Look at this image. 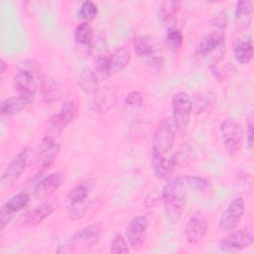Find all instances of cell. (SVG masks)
I'll list each match as a JSON object with an SVG mask.
<instances>
[{"label": "cell", "mask_w": 254, "mask_h": 254, "mask_svg": "<svg viewBox=\"0 0 254 254\" xmlns=\"http://www.w3.org/2000/svg\"><path fill=\"white\" fill-rule=\"evenodd\" d=\"M233 56L235 61L242 64H248L253 58V44L251 39L238 41L233 48Z\"/></svg>", "instance_id": "25"}, {"label": "cell", "mask_w": 254, "mask_h": 254, "mask_svg": "<svg viewBox=\"0 0 254 254\" xmlns=\"http://www.w3.org/2000/svg\"><path fill=\"white\" fill-rule=\"evenodd\" d=\"M177 128L174 120L171 118H164L157 126L152 140V153L165 156L171 148L176 139Z\"/></svg>", "instance_id": "4"}, {"label": "cell", "mask_w": 254, "mask_h": 254, "mask_svg": "<svg viewBox=\"0 0 254 254\" xmlns=\"http://www.w3.org/2000/svg\"><path fill=\"white\" fill-rule=\"evenodd\" d=\"M77 83L85 93L94 94L99 89V79L90 67H84L80 71Z\"/></svg>", "instance_id": "24"}, {"label": "cell", "mask_w": 254, "mask_h": 254, "mask_svg": "<svg viewBox=\"0 0 254 254\" xmlns=\"http://www.w3.org/2000/svg\"><path fill=\"white\" fill-rule=\"evenodd\" d=\"M245 211V202L241 196L234 197L220 215L218 226L221 231L230 232L239 224Z\"/></svg>", "instance_id": "9"}, {"label": "cell", "mask_w": 254, "mask_h": 254, "mask_svg": "<svg viewBox=\"0 0 254 254\" xmlns=\"http://www.w3.org/2000/svg\"><path fill=\"white\" fill-rule=\"evenodd\" d=\"M134 49L139 57L151 58L154 56V46L147 37H139L134 42Z\"/></svg>", "instance_id": "30"}, {"label": "cell", "mask_w": 254, "mask_h": 254, "mask_svg": "<svg viewBox=\"0 0 254 254\" xmlns=\"http://www.w3.org/2000/svg\"><path fill=\"white\" fill-rule=\"evenodd\" d=\"M183 41H184V36L181 30L177 29L176 27L168 28V31L166 34V44L171 50L173 51L179 50L183 45Z\"/></svg>", "instance_id": "31"}, {"label": "cell", "mask_w": 254, "mask_h": 254, "mask_svg": "<svg viewBox=\"0 0 254 254\" xmlns=\"http://www.w3.org/2000/svg\"><path fill=\"white\" fill-rule=\"evenodd\" d=\"M254 233L252 227H244L235 231H230L223 239L218 243V249L226 253L239 252L245 248H248L253 244Z\"/></svg>", "instance_id": "7"}, {"label": "cell", "mask_w": 254, "mask_h": 254, "mask_svg": "<svg viewBox=\"0 0 254 254\" xmlns=\"http://www.w3.org/2000/svg\"><path fill=\"white\" fill-rule=\"evenodd\" d=\"M30 202V194L28 192H19L11 196L0 209V229L4 230L6 225L12 220L14 215L24 209Z\"/></svg>", "instance_id": "11"}, {"label": "cell", "mask_w": 254, "mask_h": 254, "mask_svg": "<svg viewBox=\"0 0 254 254\" xmlns=\"http://www.w3.org/2000/svg\"><path fill=\"white\" fill-rule=\"evenodd\" d=\"M174 155L176 166L180 167H187L190 165L195 158V153L192 147L189 144H183L179 147L177 152Z\"/></svg>", "instance_id": "29"}, {"label": "cell", "mask_w": 254, "mask_h": 254, "mask_svg": "<svg viewBox=\"0 0 254 254\" xmlns=\"http://www.w3.org/2000/svg\"><path fill=\"white\" fill-rule=\"evenodd\" d=\"M30 154V150L25 148L10 160L0 178L1 189H9L18 182L28 166Z\"/></svg>", "instance_id": "5"}, {"label": "cell", "mask_w": 254, "mask_h": 254, "mask_svg": "<svg viewBox=\"0 0 254 254\" xmlns=\"http://www.w3.org/2000/svg\"><path fill=\"white\" fill-rule=\"evenodd\" d=\"M88 206H89V202H87V200H86L82 203H79V204L69 208L68 209V217L72 220H75V219H78V218L82 217L84 215L85 211L87 210Z\"/></svg>", "instance_id": "36"}, {"label": "cell", "mask_w": 254, "mask_h": 254, "mask_svg": "<svg viewBox=\"0 0 254 254\" xmlns=\"http://www.w3.org/2000/svg\"><path fill=\"white\" fill-rule=\"evenodd\" d=\"M40 90L43 100L49 104L58 101L61 97V89L59 83L55 78L49 75H46L42 78Z\"/></svg>", "instance_id": "23"}, {"label": "cell", "mask_w": 254, "mask_h": 254, "mask_svg": "<svg viewBox=\"0 0 254 254\" xmlns=\"http://www.w3.org/2000/svg\"><path fill=\"white\" fill-rule=\"evenodd\" d=\"M221 139L226 153L229 156H235L241 149L242 128L238 122L232 118H227L219 127Z\"/></svg>", "instance_id": "8"}, {"label": "cell", "mask_w": 254, "mask_h": 254, "mask_svg": "<svg viewBox=\"0 0 254 254\" xmlns=\"http://www.w3.org/2000/svg\"><path fill=\"white\" fill-rule=\"evenodd\" d=\"M61 145L56 140L43 138L39 163L43 170L48 169L57 159L60 153Z\"/></svg>", "instance_id": "21"}, {"label": "cell", "mask_w": 254, "mask_h": 254, "mask_svg": "<svg viewBox=\"0 0 254 254\" xmlns=\"http://www.w3.org/2000/svg\"><path fill=\"white\" fill-rule=\"evenodd\" d=\"M235 18L242 28H248L252 19V2L239 1L236 4Z\"/></svg>", "instance_id": "28"}, {"label": "cell", "mask_w": 254, "mask_h": 254, "mask_svg": "<svg viewBox=\"0 0 254 254\" xmlns=\"http://www.w3.org/2000/svg\"><path fill=\"white\" fill-rule=\"evenodd\" d=\"M142 103H143V96L137 90L130 91L125 98V104L131 107H138L142 105Z\"/></svg>", "instance_id": "37"}, {"label": "cell", "mask_w": 254, "mask_h": 254, "mask_svg": "<svg viewBox=\"0 0 254 254\" xmlns=\"http://www.w3.org/2000/svg\"><path fill=\"white\" fill-rule=\"evenodd\" d=\"M108 59V68L109 74L113 75L121 70H123L131 61V52L126 47L116 48L110 55Z\"/></svg>", "instance_id": "20"}, {"label": "cell", "mask_w": 254, "mask_h": 254, "mask_svg": "<svg viewBox=\"0 0 254 254\" xmlns=\"http://www.w3.org/2000/svg\"><path fill=\"white\" fill-rule=\"evenodd\" d=\"M191 104H192V107L193 109L198 113V112H202L204 111L207 106L209 104H211V100H210V97L208 95H197L194 97V100L191 101Z\"/></svg>", "instance_id": "35"}, {"label": "cell", "mask_w": 254, "mask_h": 254, "mask_svg": "<svg viewBox=\"0 0 254 254\" xmlns=\"http://www.w3.org/2000/svg\"><path fill=\"white\" fill-rule=\"evenodd\" d=\"M76 116V104L72 100H66L61 110L50 117L43 138L56 140V138L70 124Z\"/></svg>", "instance_id": "3"}, {"label": "cell", "mask_w": 254, "mask_h": 254, "mask_svg": "<svg viewBox=\"0 0 254 254\" xmlns=\"http://www.w3.org/2000/svg\"><path fill=\"white\" fill-rule=\"evenodd\" d=\"M109 251L110 253H113V254L128 253L129 252L128 241H126V239L121 234H116L110 243Z\"/></svg>", "instance_id": "33"}, {"label": "cell", "mask_w": 254, "mask_h": 254, "mask_svg": "<svg viewBox=\"0 0 254 254\" xmlns=\"http://www.w3.org/2000/svg\"><path fill=\"white\" fill-rule=\"evenodd\" d=\"M6 66H7V64L4 60H0V72L3 73L6 69Z\"/></svg>", "instance_id": "39"}, {"label": "cell", "mask_w": 254, "mask_h": 254, "mask_svg": "<svg viewBox=\"0 0 254 254\" xmlns=\"http://www.w3.org/2000/svg\"><path fill=\"white\" fill-rule=\"evenodd\" d=\"M100 233H101V227L98 223L90 224L76 231L70 237L66 246H69L70 249L71 247L90 248L98 242Z\"/></svg>", "instance_id": "12"}, {"label": "cell", "mask_w": 254, "mask_h": 254, "mask_svg": "<svg viewBox=\"0 0 254 254\" xmlns=\"http://www.w3.org/2000/svg\"><path fill=\"white\" fill-rule=\"evenodd\" d=\"M171 105L173 111V120L177 131L182 133L186 130L190 121V112L192 110L191 99L187 92L179 91L172 96Z\"/></svg>", "instance_id": "6"}, {"label": "cell", "mask_w": 254, "mask_h": 254, "mask_svg": "<svg viewBox=\"0 0 254 254\" xmlns=\"http://www.w3.org/2000/svg\"><path fill=\"white\" fill-rule=\"evenodd\" d=\"M30 103L23 97L21 96H11L5 98L0 105V111L2 115H7V116H12L20 111H22L24 108H26L27 105Z\"/></svg>", "instance_id": "27"}, {"label": "cell", "mask_w": 254, "mask_h": 254, "mask_svg": "<svg viewBox=\"0 0 254 254\" xmlns=\"http://www.w3.org/2000/svg\"><path fill=\"white\" fill-rule=\"evenodd\" d=\"M64 182V173L62 171L48 175L37 184L34 191L35 198L38 200H44L46 198H49L62 187Z\"/></svg>", "instance_id": "13"}, {"label": "cell", "mask_w": 254, "mask_h": 254, "mask_svg": "<svg viewBox=\"0 0 254 254\" xmlns=\"http://www.w3.org/2000/svg\"><path fill=\"white\" fill-rule=\"evenodd\" d=\"M98 13L97 5L92 1H84L81 3L78 9V17L82 22H87L93 20Z\"/></svg>", "instance_id": "32"}, {"label": "cell", "mask_w": 254, "mask_h": 254, "mask_svg": "<svg viewBox=\"0 0 254 254\" xmlns=\"http://www.w3.org/2000/svg\"><path fill=\"white\" fill-rule=\"evenodd\" d=\"M181 2L166 0L161 3L160 6V17L164 24L168 25V28L174 27L177 19L178 12L180 10Z\"/></svg>", "instance_id": "26"}, {"label": "cell", "mask_w": 254, "mask_h": 254, "mask_svg": "<svg viewBox=\"0 0 254 254\" xmlns=\"http://www.w3.org/2000/svg\"><path fill=\"white\" fill-rule=\"evenodd\" d=\"M150 225V216L148 214L134 217L126 227V238L129 246L137 250L145 242L147 229Z\"/></svg>", "instance_id": "10"}, {"label": "cell", "mask_w": 254, "mask_h": 254, "mask_svg": "<svg viewBox=\"0 0 254 254\" xmlns=\"http://www.w3.org/2000/svg\"><path fill=\"white\" fill-rule=\"evenodd\" d=\"M38 63L33 60H26L20 64L14 76V87L18 95L32 103L37 91Z\"/></svg>", "instance_id": "2"}, {"label": "cell", "mask_w": 254, "mask_h": 254, "mask_svg": "<svg viewBox=\"0 0 254 254\" xmlns=\"http://www.w3.org/2000/svg\"><path fill=\"white\" fill-rule=\"evenodd\" d=\"M151 158L153 170L157 178L167 179L172 175L176 166L174 155L166 158L165 156L151 153Z\"/></svg>", "instance_id": "22"}, {"label": "cell", "mask_w": 254, "mask_h": 254, "mask_svg": "<svg viewBox=\"0 0 254 254\" xmlns=\"http://www.w3.org/2000/svg\"><path fill=\"white\" fill-rule=\"evenodd\" d=\"M93 32L89 23L81 22L74 31L75 50L79 56H87L92 52Z\"/></svg>", "instance_id": "18"}, {"label": "cell", "mask_w": 254, "mask_h": 254, "mask_svg": "<svg viewBox=\"0 0 254 254\" xmlns=\"http://www.w3.org/2000/svg\"><path fill=\"white\" fill-rule=\"evenodd\" d=\"M96 179L95 178H86L80 181L74 188L67 193L64 201V205L67 209L82 203L87 200V197L92 192L94 188L96 187Z\"/></svg>", "instance_id": "14"}, {"label": "cell", "mask_w": 254, "mask_h": 254, "mask_svg": "<svg viewBox=\"0 0 254 254\" xmlns=\"http://www.w3.org/2000/svg\"><path fill=\"white\" fill-rule=\"evenodd\" d=\"M55 210V205L51 202H44L30 211L26 212L20 219V224L25 228L36 226L48 218Z\"/></svg>", "instance_id": "19"}, {"label": "cell", "mask_w": 254, "mask_h": 254, "mask_svg": "<svg viewBox=\"0 0 254 254\" xmlns=\"http://www.w3.org/2000/svg\"><path fill=\"white\" fill-rule=\"evenodd\" d=\"M118 100V92L114 87L106 85L94 93L91 108L94 112L98 114H103L108 112L114 107Z\"/></svg>", "instance_id": "15"}, {"label": "cell", "mask_w": 254, "mask_h": 254, "mask_svg": "<svg viewBox=\"0 0 254 254\" xmlns=\"http://www.w3.org/2000/svg\"><path fill=\"white\" fill-rule=\"evenodd\" d=\"M208 228L207 219L201 213H194L192 214L185 228V235L186 240L189 244L194 245L198 243L205 235Z\"/></svg>", "instance_id": "16"}, {"label": "cell", "mask_w": 254, "mask_h": 254, "mask_svg": "<svg viewBox=\"0 0 254 254\" xmlns=\"http://www.w3.org/2000/svg\"><path fill=\"white\" fill-rule=\"evenodd\" d=\"M186 184L188 187L195 190H199V191H205L208 189V182L207 180H205L204 178L201 177H196V176H186L184 177Z\"/></svg>", "instance_id": "34"}, {"label": "cell", "mask_w": 254, "mask_h": 254, "mask_svg": "<svg viewBox=\"0 0 254 254\" xmlns=\"http://www.w3.org/2000/svg\"><path fill=\"white\" fill-rule=\"evenodd\" d=\"M223 31L210 28V30L200 39L196 48V53L200 57H208L213 53H218L221 48H223Z\"/></svg>", "instance_id": "17"}, {"label": "cell", "mask_w": 254, "mask_h": 254, "mask_svg": "<svg viewBox=\"0 0 254 254\" xmlns=\"http://www.w3.org/2000/svg\"><path fill=\"white\" fill-rule=\"evenodd\" d=\"M253 120L252 118H249L247 122V131H246V139H247V145L250 150L253 149L254 146V140H253Z\"/></svg>", "instance_id": "38"}, {"label": "cell", "mask_w": 254, "mask_h": 254, "mask_svg": "<svg viewBox=\"0 0 254 254\" xmlns=\"http://www.w3.org/2000/svg\"><path fill=\"white\" fill-rule=\"evenodd\" d=\"M187 184L184 177L169 181L163 188L162 198L166 218L173 224L181 219L187 201Z\"/></svg>", "instance_id": "1"}]
</instances>
